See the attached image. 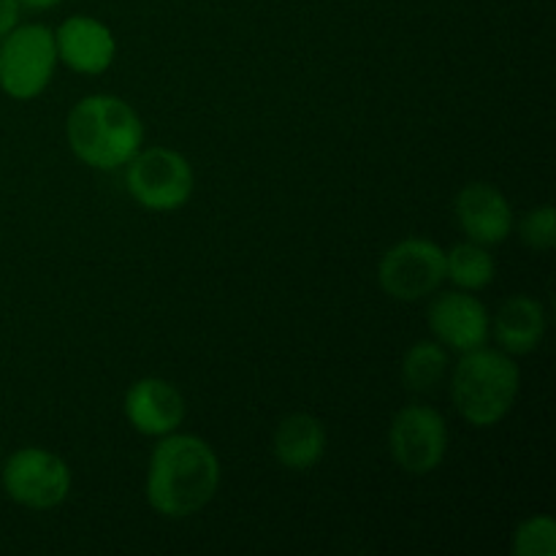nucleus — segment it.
Wrapping results in <instances>:
<instances>
[{"label":"nucleus","instance_id":"obj_1","mask_svg":"<svg viewBox=\"0 0 556 556\" xmlns=\"http://www.w3.org/2000/svg\"><path fill=\"white\" fill-rule=\"evenodd\" d=\"M220 489V459L199 434L172 432L157 438L147 467V503L163 519L201 514Z\"/></svg>","mask_w":556,"mask_h":556},{"label":"nucleus","instance_id":"obj_2","mask_svg":"<svg viewBox=\"0 0 556 556\" xmlns=\"http://www.w3.org/2000/svg\"><path fill=\"white\" fill-rule=\"evenodd\" d=\"M71 152L98 172L123 168L144 144V123L128 101L117 96H87L65 119Z\"/></svg>","mask_w":556,"mask_h":556},{"label":"nucleus","instance_id":"obj_3","mask_svg":"<svg viewBox=\"0 0 556 556\" xmlns=\"http://www.w3.org/2000/svg\"><path fill=\"white\" fill-rule=\"evenodd\" d=\"M521 369L505 351L476 348L462 353L451 372V402L470 427H497L519 400Z\"/></svg>","mask_w":556,"mask_h":556},{"label":"nucleus","instance_id":"obj_4","mask_svg":"<svg viewBox=\"0 0 556 556\" xmlns=\"http://www.w3.org/2000/svg\"><path fill=\"white\" fill-rule=\"evenodd\" d=\"M125 188L147 212H177L190 201L195 174L188 157L172 147H141L125 163Z\"/></svg>","mask_w":556,"mask_h":556},{"label":"nucleus","instance_id":"obj_5","mask_svg":"<svg viewBox=\"0 0 556 556\" xmlns=\"http://www.w3.org/2000/svg\"><path fill=\"white\" fill-rule=\"evenodd\" d=\"M58 63L52 27L14 25L0 38V90L14 101H33L54 79Z\"/></svg>","mask_w":556,"mask_h":556},{"label":"nucleus","instance_id":"obj_6","mask_svg":"<svg viewBox=\"0 0 556 556\" xmlns=\"http://www.w3.org/2000/svg\"><path fill=\"white\" fill-rule=\"evenodd\" d=\"M5 497L30 510H52L71 494V467L58 454L25 445L3 462L0 470Z\"/></svg>","mask_w":556,"mask_h":556},{"label":"nucleus","instance_id":"obj_7","mask_svg":"<svg viewBox=\"0 0 556 556\" xmlns=\"http://www.w3.org/2000/svg\"><path fill=\"white\" fill-rule=\"evenodd\" d=\"M378 282L396 302H421L445 282V250L424 237L391 244L378 264Z\"/></svg>","mask_w":556,"mask_h":556},{"label":"nucleus","instance_id":"obj_8","mask_svg":"<svg viewBox=\"0 0 556 556\" xmlns=\"http://www.w3.org/2000/svg\"><path fill=\"white\" fill-rule=\"evenodd\" d=\"M389 448L407 476H429L448 454V424L429 405H405L389 427Z\"/></svg>","mask_w":556,"mask_h":556},{"label":"nucleus","instance_id":"obj_9","mask_svg":"<svg viewBox=\"0 0 556 556\" xmlns=\"http://www.w3.org/2000/svg\"><path fill=\"white\" fill-rule=\"evenodd\" d=\"M429 329L434 340L454 353H470L483 348L492 334V318L486 304L470 291H443L429 302Z\"/></svg>","mask_w":556,"mask_h":556},{"label":"nucleus","instance_id":"obj_10","mask_svg":"<svg viewBox=\"0 0 556 556\" xmlns=\"http://www.w3.org/2000/svg\"><path fill=\"white\" fill-rule=\"evenodd\" d=\"M456 223L470 242L503 244L514 233V206L492 182H470L456 193Z\"/></svg>","mask_w":556,"mask_h":556},{"label":"nucleus","instance_id":"obj_11","mask_svg":"<svg viewBox=\"0 0 556 556\" xmlns=\"http://www.w3.org/2000/svg\"><path fill=\"white\" fill-rule=\"evenodd\" d=\"M123 413L130 427L144 438H163L182 427L188 402L166 378H141L125 391Z\"/></svg>","mask_w":556,"mask_h":556},{"label":"nucleus","instance_id":"obj_12","mask_svg":"<svg viewBox=\"0 0 556 556\" xmlns=\"http://www.w3.org/2000/svg\"><path fill=\"white\" fill-rule=\"evenodd\" d=\"M54 47L60 63L85 76L106 74L117 58V38L112 27L87 14L63 20V25L54 30Z\"/></svg>","mask_w":556,"mask_h":556},{"label":"nucleus","instance_id":"obj_13","mask_svg":"<svg viewBox=\"0 0 556 556\" xmlns=\"http://www.w3.org/2000/svg\"><path fill=\"white\" fill-rule=\"evenodd\" d=\"M494 340L508 356H527L546 337V309L527 293L505 299L492 320Z\"/></svg>","mask_w":556,"mask_h":556},{"label":"nucleus","instance_id":"obj_14","mask_svg":"<svg viewBox=\"0 0 556 556\" xmlns=\"http://www.w3.org/2000/svg\"><path fill=\"white\" fill-rule=\"evenodd\" d=\"M326 427L309 413H291L282 418L275 429L271 438V451L275 459L280 462L286 470L293 472H307L315 465H320L326 454Z\"/></svg>","mask_w":556,"mask_h":556},{"label":"nucleus","instance_id":"obj_15","mask_svg":"<svg viewBox=\"0 0 556 556\" xmlns=\"http://www.w3.org/2000/svg\"><path fill=\"white\" fill-rule=\"evenodd\" d=\"M494 275H497V261L489 253L486 244L467 239L445 253V280H451L462 291H483L492 286Z\"/></svg>","mask_w":556,"mask_h":556},{"label":"nucleus","instance_id":"obj_16","mask_svg":"<svg viewBox=\"0 0 556 556\" xmlns=\"http://www.w3.org/2000/svg\"><path fill=\"white\" fill-rule=\"evenodd\" d=\"M402 383L416 394H427L443 383L448 372V351L438 340H418L402 356Z\"/></svg>","mask_w":556,"mask_h":556},{"label":"nucleus","instance_id":"obj_17","mask_svg":"<svg viewBox=\"0 0 556 556\" xmlns=\"http://www.w3.org/2000/svg\"><path fill=\"white\" fill-rule=\"evenodd\" d=\"M514 554L519 556H554L556 521L552 516H530L514 532Z\"/></svg>","mask_w":556,"mask_h":556},{"label":"nucleus","instance_id":"obj_18","mask_svg":"<svg viewBox=\"0 0 556 556\" xmlns=\"http://www.w3.org/2000/svg\"><path fill=\"white\" fill-rule=\"evenodd\" d=\"M519 237L535 253H548L556 244V215L552 204H541L527 212L519 223Z\"/></svg>","mask_w":556,"mask_h":556},{"label":"nucleus","instance_id":"obj_19","mask_svg":"<svg viewBox=\"0 0 556 556\" xmlns=\"http://www.w3.org/2000/svg\"><path fill=\"white\" fill-rule=\"evenodd\" d=\"M20 9L22 5L16 0H0V38L11 30L14 25H20Z\"/></svg>","mask_w":556,"mask_h":556},{"label":"nucleus","instance_id":"obj_20","mask_svg":"<svg viewBox=\"0 0 556 556\" xmlns=\"http://www.w3.org/2000/svg\"><path fill=\"white\" fill-rule=\"evenodd\" d=\"M16 3L33 11H47V9H54L58 3H63V0H16Z\"/></svg>","mask_w":556,"mask_h":556}]
</instances>
